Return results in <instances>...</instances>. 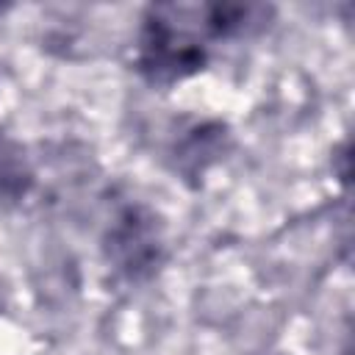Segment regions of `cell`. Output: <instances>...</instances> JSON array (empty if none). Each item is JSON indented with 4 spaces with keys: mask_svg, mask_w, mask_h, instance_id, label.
<instances>
[{
    "mask_svg": "<svg viewBox=\"0 0 355 355\" xmlns=\"http://www.w3.org/2000/svg\"><path fill=\"white\" fill-rule=\"evenodd\" d=\"M103 255L125 283L150 280L164 263V236L155 214L141 202L116 205L103 230Z\"/></svg>",
    "mask_w": 355,
    "mask_h": 355,
    "instance_id": "7a4b0ae2",
    "label": "cell"
},
{
    "mask_svg": "<svg viewBox=\"0 0 355 355\" xmlns=\"http://www.w3.org/2000/svg\"><path fill=\"white\" fill-rule=\"evenodd\" d=\"M269 8L252 3H155L136 33V72L150 86H175L200 75L216 44L261 28Z\"/></svg>",
    "mask_w": 355,
    "mask_h": 355,
    "instance_id": "6da1fadb",
    "label": "cell"
},
{
    "mask_svg": "<svg viewBox=\"0 0 355 355\" xmlns=\"http://www.w3.org/2000/svg\"><path fill=\"white\" fill-rule=\"evenodd\" d=\"M230 133L222 122H194L172 141V166L183 180H200L227 150Z\"/></svg>",
    "mask_w": 355,
    "mask_h": 355,
    "instance_id": "3957f363",
    "label": "cell"
}]
</instances>
